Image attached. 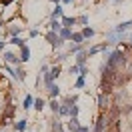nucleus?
Segmentation results:
<instances>
[{
    "label": "nucleus",
    "instance_id": "2",
    "mask_svg": "<svg viewBox=\"0 0 132 132\" xmlns=\"http://www.w3.org/2000/svg\"><path fill=\"white\" fill-rule=\"evenodd\" d=\"M112 122H114V120H112V116H110V114H100L98 122H96V132H106Z\"/></svg>",
    "mask_w": 132,
    "mask_h": 132
},
{
    "label": "nucleus",
    "instance_id": "5",
    "mask_svg": "<svg viewBox=\"0 0 132 132\" xmlns=\"http://www.w3.org/2000/svg\"><path fill=\"white\" fill-rule=\"evenodd\" d=\"M72 28H64V26H62V30H60V34H58V36H60V38H62V40H68V38H72Z\"/></svg>",
    "mask_w": 132,
    "mask_h": 132
},
{
    "label": "nucleus",
    "instance_id": "23",
    "mask_svg": "<svg viewBox=\"0 0 132 132\" xmlns=\"http://www.w3.org/2000/svg\"><path fill=\"white\" fill-rule=\"evenodd\" d=\"M62 130V124L58 122V120H54V122H52V132H60Z\"/></svg>",
    "mask_w": 132,
    "mask_h": 132
},
{
    "label": "nucleus",
    "instance_id": "17",
    "mask_svg": "<svg viewBox=\"0 0 132 132\" xmlns=\"http://www.w3.org/2000/svg\"><path fill=\"white\" fill-rule=\"evenodd\" d=\"M82 40H84L82 32H76V34H72V42H74V44H82Z\"/></svg>",
    "mask_w": 132,
    "mask_h": 132
},
{
    "label": "nucleus",
    "instance_id": "1",
    "mask_svg": "<svg viewBox=\"0 0 132 132\" xmlns=\"http://www.w3.org/2000/svg\"><path fill=\"white\" fill-rule=\"evenodd\" d=\"M126 64H128V60H126V54L122 50H114V52L108 54V60H106L108 68H112L116 72H122V68H126Z\"/></svg>",
    "mask_w": 132,
    "mask_h": 132
},
{
    "label": "nucleus",
    "instance_id": "29",
    "mask_svg": "<svg viewBox=\"0 0 132 132\" xmlns=\"http://www.w3.org/2000/svg\"><path fill=\"white\" fill-rule=\"evenodd\" d=\"M82 44H72V48H70V52H82Z\"/></svg>",
    "mask_w": 132,
    "mask_h": 132
},
{
    "label": "nucleus",
    "instance_id": "10",
    "mask_svg": "<svg viewBox=\"0 0 132 132\" xmlns=\"http://www.w3.org/2000/svg\"><path fill=\"white\" fill-rule=\"evenodd\" d=\"M86 56H88V52H78V54H76V66H84Z\"/></svg>",
    "mask_w": 132,
    "mask_h": 132
},
{
    "label": "nucleus",
    "instance_id": "37",
    "mask_svg": "<svg viewBox=\"0 0 132 132\" xmlns=\"http://www.w3.org/2000/svg\"><path fill=\"white\" fill-rule=\"evenodd\" d=\"M112 2H116V4H118V2H122V0H112Z\"/></svg>",
    "mask_w": 132,
    "mask_h": 132
},
{
    "label": "nucleus",
    "instance_id": "6",
    "mask_svg": "<svg viewBox=\"0 0 132 132\" xmlns=\"http://www.w3.org/2000/svg\"><path fill=\"white\" fill-rule=\"evenodd\" d=\"M68 128H70L72 132H76L78 128H80V120H78V116H72V118H70V124H68Z\"/></svg>",
    "mask_w": 132,
    "mask_h": 132
},
{
    "label": "nucleus",
    "instance_id": "30",
    "mask_svg": "<svg viewBox=\"0 0 132 132\" xmlns=\"http://www.w3.org/2000/svg\"><path fill=\"white\" fill-rule=\"evenodd\" d=\"M78 110H80V108L72 104V106H70V118H72V116H78Z\"/></svg>",
    "mask_w": 132,
    "mask_h": 132
},
{
    "label": "nucleus",
    "instance_id": "28",
    "mask_svg": "<svg viewBox=\"0 0 132 132\" xmlns=\"http://www.w3.org/2000/svg\"><path fill=\"white\" fill-rule=\"evenodd\" d=\"M70 74H74V76H80V66H72V68H70Z\"/></svg>",
    "mask_w": 132,
    "mask_h": 132
},
{
    "label": "nucleus",
    "instance_id": "18",
    "mask_svg": "<svg viewBox=\"0 0 132 132\" xmlns=\"http://www.w3.org/2000/svg\"><path fill=\"white\" fill-rule=\"evenodd\" d=\"M32 104H34V98H32V96H30V94H28V96H26V98H24V102H22V106H24L26 110H28V108L32 106Z\"/></svg>",
    "mask_w": 132,
    "mask_h": 132
},
{
    "label": "nucleus",
    "instance_id": "35",
    "mask_svg": "<svg viewBox=\"0 0 132 132\" xmlns=\"http://www.w3.org/2000/svg\"><path fill=\"white\" fill-rule=\"evenodd\" d=\"M62 2H64V4H72L74 0H62Z\"/></svg>",
    "mask_w": 132,
    "mask_h": 132
},
{
    "label": "nucleus",
    "instance_id": "14",
    "mask_svg": "<svg viewBox=\"0 0 132 132\" xmlns=\"http://www.w3.org/2000/svg\"><path fill=\"white\" fill-rule=\"evenodd\" d=\"M26 126H28V122H26V120H18V122L14 124L16 132H24V130H26Z\"/></svg>",
    "mask_w": 132,
    "mask_h": 132
},
{
    "label": "nucleus",
    "instance_id": "9",
    "mask_svg": "<svg viewBox=\"0 0 132 132\" xmlns=\"http://www.w3.org/2000/svg\"><path fill=\"white\" fill-rule=\"evenodd\" d=\"M62 14H64V10H62V6H60V4H56V8L52 10V14H50V18H52V20H56V18H60Z\"/></svg>",
    "mask_w": 132,
    "mask_h": 132
},
{
    "label": "nucleus",
    "instance_id": "16",
    "mask_svg": "<svg viewBox=\"0 0 132 132\" xmlns=\"http://www.w3.org/2000/svg\"><path fill=\"white\" fill-rule=\"evenodd\" d=\"M14 110H16V108L12 106V104H6V108H4V116H10V118H12V116H14Z\"/></svg>",
    "mask_w": 132,
    "mask_h": 132
},
{
    "label": "nucleus",
    "instance_id": "19",
    "mask_svg": "<svg viewBox=\"0 0 132 132\" xmlns=\"http://www.w3.org/2000/svg\"><path fill=\"white\" fill-rule=\"evenodd\" d=\"M82 36L84 38H92V36H94V28H88V26H86L82 30Z\"/></svg>",
    "mask_w": 132,
    "mask_h": 132
},
{
    "label": "nucleus",
    "instance_id": "32",
    "mask_svg": "<svg viewBox=\"0 0 132 132\" xmlns=\"http://www.w3.org/2000/svg\"><path fill=\"white\" fill-rule=\"evenodd\" d=\"M88 74V68L86 66H80V76H86Z\"/></svg>",
    "mask_w": 132,
    "mask_h": 132
},
{
    "label": "nucleus",
    "instance_id": "25",
    "mask_svg": "<svg viewBox=\"0 0 132 132\" xmlns=\"http://www.w3.org/2000/svg\"><path fill=\"white\" fill-rule=\"evenodd\" d=\"M50 74H52V78H58V76H60V66H54V68L50 70Z\"/></svg>",
    "mask_w": 132,
    "mask_h": 132
},
{
    "label": "nucleus",
    "instance_id": "27",
    "mask_svg": "<svg viewBox=\"0 0 132 132\" xmlns=\"http://www.w3.org/2000/svg\"><path fill=\"white\" fill-rule=\"evenodd\" d=\"M34 108H36V110H42V108H44V100H34Z\"/></svg>",
    "mask_w": 132,
    "mask_h": 132
},
{
    "label": "nucleus",
    "instance_id": "22",
    "mask_svg": "<svg viewBox=\"0 0 132 132\" xmlns=\"http://www.w3.org/2000/svg\"><path fill=\"white\" fill-rule=\"evenodd\" d=\"M84 84H86V80H84V76H78V80H76V88H84Z\"/></svg>",
    "mask_w": 132,
    "mask_h": 132
},
{
    "label": "nucleus",
    "instance_id": "8",
    "mask_svg": "<svg viewBox=\"0 0 132 132\" xmlns=\"http://www.w3.org/2000/svg\"><path fill=\"white\" fill-rule=\"evenodd\" d=\"M130 26H132V20H128V22H122V24H118V26H116V28H114V32H118V34H122L124 30H128V28H130Z\"/></svg>",
    "mask_w": 132,
    "mask_h": 132
},
{
    "label": "nucleus",
    "instance_id": "13",
    "mask_svg": "<svg viewBox=\"0 0 132 132\" xmlns=\"http://www.w3.org/2000/svg\"><path fill=\"white\" fill-rule=\"evenodd\" d=\"M72 24H76V18H70V16L62 18V26H64V28H70Z\"/></svg>",
    "mask_w": 132,
    "mask_h": 132
},
{
    "label": "nucleus",
    "instance_id": "40",
    "mask_svg": "<svg viewBox=\"0 0 132 132\" xmlns=\"http://www.w3.org/2000/svg\"><path fill=\"white\" fill-rule=\"evenodd\" d=\"M130 50H132V44H130Z\"/></svg>",
    "mask_w": 132,
    "mask_h": 132
},
{
    "label": "nucleus",
    "instance_id": "15",
    "mask_svg": "<svg viewBox=\"0 0 132 132\" xmlns=\"http://www.w3.org/2000/svg\"><path fill=\"white\" fill-rule=\"evenodd\" d=\"M58 92H60V88H58V84H52V86L48 88V94L52 96V98H54V96H58Z\"/></svg>",
    "mask_w": 132,
    "mask_h": 132
},
{
    "label": "nucleus",
    "instance_id": "41",
    "mask_svg": "<svg viewBox=\"0 0 132 132\" xmlns=\"http://www.w3.org/2000/svg\"><path fill=\"white\" fill-rule=\"evenodd\" d=\"M0 110H2V108H0Z\"/></svg>",
    "mask_w": 132,
    "mask_h": 132
},
{
    "label": "nucleus",
    "instance_id": "20",
    "mask_svg": "<svg viewBox=\"0 0 132 132\" xmlns=\"http://www.w3.org/2000/svg\"><path fill=\"white\" fill-rule=\"evenodd\" d=\"M124 74H126V78H132V60H128V64L124 68Z\"/></svg>",
    "mask_w": 132,
    "mask_h": 132
},
{
    "label": "nucleus",
    "instance_id": "38",
    "mask_svg": "<svg viewBox=\"0 0 132 132\" xmlns=\"http://www.w3.org/2000/svg\"><path fill=\"white\" fill-rule=\"evenodd\" d=\"M2 24H4V22H2V20H0V28H2Z\"/></svg>",
    "mask_w": 132,
    "mask_h": 132
},
{
    "label": "nucleus",
    "instance_id": "36",
    "mask_svg": "<svg viewBox=\"0 0 132 132\" xmlns=\"http://www.w3.org/2000/svg\"><path fill=\"white\" fill-rule=\"evenodd\" d=\"M2 48H4V42H0V50H2Z\"/></svg>",
    "mask_w": 132,
    "mask_h": 132
},
{
    "label": "nucleus",
    "instance_id": "26",
    "mask_svg": "<svg viewBox=\"0 0 132 132\" xmlns=\"http://www.w3.org/2000/svg\"><path fill=\"white\" fill-rule=\"evenodd\" d=\"M60 106H62V104H58L56 100H52V102H50V108H52L54 112H60Z\"/></svg>",
    "mask_w": 132,
    "mask_h": 132
},
{
    "label": "nucleus",
    "instance_id": "33",
    "mask_svg": "<svg viewBox=\"0 0 132 132\" xmlns=\"http://www.w3.org/2000/svg\"><path fill=\"white\" fill-rule=\"evenodd\" d=\"M76 132H90V130H88L86 126H80V128H78V130H76Z\"/></svg>",
    "mask_w": 132,
    "mask_h": 132
},
{
    "label": "nucleus",
    "instance_id": "12",
    "mask_svg": "<svg viewBox=\"0 0 132 132\" xmlns=\"http://www.w3.org/2000/svg\"><path fill=\"white\" fill-rule=\"evenodd\" d=\"M50 28H52V32L60 34V30H62V22H58V20H52V22H50Z\"/></svg>",
    "mask_w": 132,
    "mask_h": 132
},
{
    "label": "nucleus",
    "instance_id": "21",
    "mask_svg": "<svg viewBox=\"0 0 132 132\" xmlns=\"http://www.w3.org/2000/svg\"><path fill=\"white\" fill-rule=\"evenodd\" d=\"M76 24L86 26V24H88V16H78V18H76Z\"/></svg>",
    "mask_w": 132,
    "mask_h": 132
},
{
    "label": "nucleus",
    "instance_id": "39",
    "mask_svg": "<svg viewBox=\"0 0 132 132\" xmlns=\"http://www.w3.org/2000/svg\"><path fill=\"white\" fill-rule=\"evenodd\" d=\"M50 2H60V0H50Z\"/></svg>",
    "mask_w": 132,
    "mask_h": 132
},
{
    "label": "nucleus",
    "instance_id": "11",
    "mask_svg": "<svg viewBox=\"0 0 132 132\" xmlns=\"http://www.w3.org/2000/svg\"><path fill=\"white\" fill-rule=\"evenodd\" d=\"M20 60H22V62H28V60H30V48H28V46H22V54H20Z\"/></svg>",
    "mask_w": 132,
    "mask_h": 132
},
{
    "label": "nucleus",
    "instance_id": "7",
    "mask_svg": "<svg viewBox=\"0 0 132 132\" xmlns=\"http://www.w3.org/2000/svg\"><path fill=\"white\" fill-rule=\"evenodd\" d=\"M22 28H24V26H18V24H10V26H8V34H12V38H14L16 34H20V32H22Z\"/></svg>",
    "mask_w": 132,
    "mask_h": 132
},
{
    "label": "nucleus",
    "instance_id": "24",
    "mask_svg": "<svg viewBox=\"0 0 132 132\" xmlns=\"http://www.w3.org/2000/svg\"><path fill=\"white\" fill-rule=\"evenodd\" d=\"M44 84H46L48 88L52 86V74H50V72H48V74H44Z\"/></svg>",
    "mask_w": 132,
    "mask_h": 132
},
{
    "label": "nucleus",
    "instance_id": "31",
    "mask_svg": "<svg viewBox=\"0 0 132 132\" xmlns=\"http://www.w3.org/2000/svg\"><path fill=\"white\" fill-rule=\"evenodd\" d=\"M12 44H16V46H20V48H22V46H24V44H22V40H20V38H18V36H14V38H12Z\"/></svg>",
    "mask_w": 132,
    "mask_h": 132
},
{
    "label": "nucleus",
    "instance_id": "4",
    "mask_svg": "<svg viewBox=\"0 0 132 132\" xmlns=\"http://www.w3.org/2000/svg\"><path fill=\"white\" fill-rule=\"evenodd\" d=\"M4 60H6L8 64H16L20 58H18L16 54H14V52H4Z\"/></svg>",
    "mask_w": 132,
    "mask_h": 132
},
{
    "label": "nucleus",
    "instance_id": "34",
    "mask_svg": "<svg viewBox=\"0 0 132 132\" xmlns=\"http://www.w3.org/2000/svg\"><path fill=\"white\" fill-rule=\"evenodd\" d=\"M12 0H0V6H6V4H10Z\"/></svg>",
    "mask_w": 132,
    "mask_h": 132
},
{
    "label": "nucleus",
    "instance_id": "3",
    "mask_svg": "<svg viewBox=\"0 0 132 132\" xmlns=\"http://www.w3.org/2000/svg\"><path fill=\"white\" fill-rule=\"evenodd\" d=\"M98 106L100 108H110V106H114V104H110V96H108V94H100L98 96Z\"/></svg>",
    "mask_w": 132,
    "mask_h": 132
}]
</instances>
